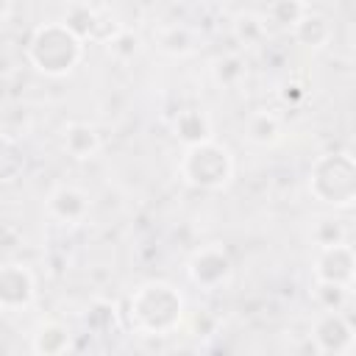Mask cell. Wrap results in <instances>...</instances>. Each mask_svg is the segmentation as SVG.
Returning <instances> with one entry per match:
<instances>
[{
    "instance_id": "1",
    "label": "cell",
    "mask_w": 356,
    "mask_h": 356,
    "mask_svg": "<svg viewBox=\"0 0 356 356\" xmlns=\"http://www.w3.org/2000/svg\"><path fill=\"white\" fill-rule=\"evenodd\" d=\"M184 295L170 281H145L139 284L125 303V314L134 331L147 337H170L184 325Z\"/></svg>"
},
{
    "instance_id": "2",
    "label": "cell",
    "mask_w": 356,
    "mask_h": 356,
    "mask_svg": "<svg viewBox=\"0 0 356 356\" xmlns=\"http://www.w3.org/2000/svg\"><path fill=\"white\" fill-rule=\"evenodd\" d=\"M83 39L61 19L42 22L28 39V61L47 78H64L83 61Z\"/></svg>"
},
{
    "instance_id": "3",
    "label": "cell",
    "mask_w": 356,
    "mask_h": 356,
    "mask_svg": "<svg viewBox=\"0 0 356 356\" xmlns=\"http://www.w3.org/2000/svg\"><path fill=\"white\" fill-rule=\"evenodd\" d=\"M234 170H236V161H234L231 147L217 142L214 136L197 145H186L178 161V175L189 186L203 189V192L225 189L234 181Z\"/></svg>"
},
{
    "instance_id": "4",
    "label": "cell",
    "mask_w": 356,
    "mask_h": 356,
    "mask_svg": "<svg viewBox=\"0 0 356 356\" xmlns=\"http://www.w3.org/2000/svg\"><path fill=\"white\" fill-rule=\"evenodd\" d=\"M309 192L314 200L334 206V209H350L356 200V161L345 150L323 153L309 167Z\"/></svg>"
},
{
    "instance_id": "5",
    "label": "cell",
    "mask_w": 356,
    "mask_h": 356,
    "mask_svg": "<svg viewBox=\"0 0 356 356\" xmlns=\"http://www.w3.org/2000/svg\"><path fill=\"white\" fill-rule=\"evenodd\" d=\"M234 273V259L228 253L225 245L220 242H209V245H200L189 261H186V275L189 281L197 286V289H220Z\"/></svg>"
},
{
    "instance_id": "6",
    "label": "cell",
    "mask_w": 356,
    "mask_h": 356,
    "mask_svg": "<svg viewBox=\"0 0 356 356\" xmlns=\"http://www.w3.org/2000/svg\"><path fill=\"white\" fill-rule=\"evenodd\" d=\"M33 300H36V278L31 267L22 261H3L0 264V309L22 312Z\"/></svg>"
},
{
    "instance_id": "7",
    "label": "cell",
    "mask_w": 356,
    "mask_h": 356,
    "mask_svg": "<svg viewBox=\"0 0 356 356\" xmlns=\"http://www.w3.org/2000/svg\"><path fill=\"white\" fill-rule=\"evenodd\" d=\"M312 342L317 353L350 356L353 353V325L342 312H323L312 325Z\"/></svg>"
},
{
    "instance_id": "8",
    "label": "cell",
    "mask_w": 356,
    "mask_h": 356,
    "mask_svg": "<svg viewBox=\"0 0 356 356\" xmlns=\"http://www.w3.org/2000/svg\"><path fill=\"white\" fill-rule=\"evenodd\" d=\"M353 278H356V253H353V245L348 239L328 245V248H317L314 281H331V284L353 286Z\"/></svg>"
},
{
    "instance_id": "9",
    "label": "cell",
    "mask_w": 356,
    "mask_h": 356,
    "mask_svg": "<svg viewBox=\"0 0 356 356\" xmlns=\"http://www.w3.org/2000/svg\"><path fill=\"white\" fill-rule=\"evenodd\" d=\"M44 209H47V217L56 220L58 225H81L89 220L92 200L83 189H78L72 184H58L47 192Z\"/></svg>"
},
{
    "instance_id": "10",
    "label": "cell",
    "mask_w": 356,
    "mask_h": 356,
    "mask_svg": "<svg viewBox=\"0 0 356 356\" xmlns=\"http://www.w3.org/2000/svg\"><path fill=\"white\" fill-rule=\"evenodd\" d=\"M61 147H64V153H67L70 159H75V161H89V159H95V156L100 153L103 139H100V134H97L95 125L75 120V122H67V125L61 128Z\"/></svg>"
},
{
    "instance_id": "11",
    "label": "cell",
    "mask_w": 356,
    "mask_h": 356,
    "mask_svg": "<svg viewBox=\"0 0 356 356\" xmlns=\"http://www.w3.org/2000/svg\"><path fill=\"white\" fill-rule=\"evenodd\" d=\"M289 31H292V39H295L300 47H306V50H323V47H328L331 39H334V22H331L325 14L312 11V8H306L303 17H300Z\"/></svg>"
},
{
    "instance_id": "12",
    "label": "cell",
    "mask_w": 356,
    "mask_h": 356,
    "mask_svg": "<svg viewBox=\"0 0 356 356\" xmlns=\"http://www.w3.org/2000/svg\"><path fill=\"white\" fill-rule=\"evenodd\" d=\"M172 136L186 147V145H197V142H206L214 136V125H211V117L197 108V106H189V108H181L172 120Z\"/></svg>"
},
{
    "instance_id": "13",
    "label": "cell",
    "mask_w": 356,
    "mask_h": 356,
    "mask_svg": "<svg viewBox=\"0 0 356 356\" xmlns=\"http://www.w3.org/2000/svg\"><path fill=\"white\" fill-rule=\"evenodd\" d=\"M72 348V331L61 320H44L31 334V350L39 356H61Z\"/></svg>"
},
{
    "instance_id": "14",
    "label": "cell",
    "mask_w": 356,
    "mask_h": 356,
    "mask_svg": "<svg viewBox=\"0 0 356 356\" xmlns=\"http://www.w3.org/2000/svg\"><path fill=\"white\" fill-rule=\"evenodd\" d=\"M245 136H248V142H253V145L270 147V145L281 142L284 125H281L278 114H273V111H267V108H259V111H253V114L245 120Z\"/></svg>"
},
{
    "instance_id": "15",
    "label": "cell",
    "mask_w": 356,
    "mask_h": 356,
    "mask_svg": "<svg viewBox=\"0 0 356 356\" xmlns=\"http://www.w3.org/2000/svg\"><path fill=\"white\" fill-rule=\"evenodd\" d=\"M156 42L159 47L167 53V56H189L195 47H197V36L189 25H167L156 33Z\"/></svg>"
},
{
    "instance_id": "16",
    "label": "cell",
    "mask_w": 356,
    "mask_h": 356,
    "mask_svg": "<svg viewBox=\"0 0 356 356\" xmlns=\"http://www.w3.org/2000/svg\"><path fill=\"white\" fill-rule=\"evenodd\" d=\"M245 75H248V64L236 53H228V56H222V58L214 61V78H217L220 86L234 89V86H239L245 81Z\"/></svg>"
},
{
    "instance_id": "17",
    "label": "cell",
    "mask_w": 356,
    "mask_h": 356,
    "mask_svg": "<svg viewBox=\"0 0 356 356\" xmlns=\"http://www.w3.org/2000/svg\"><path fill=\"white\" fill-rule=\"evenodd\" d=\"M350 298V286L331 284V281H314V303L323 312H342Z\"/></svg>"
},
{
    "instance_id": "18",
    "label": "cell",
    "mask_w": 356,
    "mask_h": 356,
    "mask_svg": "<svg viewBox=\"0 0 356 356\" xmlns=\"http://www.w3.org/2000/svg\"><path fill=\"white\" fill-rule=\"evenodd\" d=\"M264 33H267V22H264V17H259V14H239L236 17V22H234V36L245 44V47H253V44H259L261 39H264Z\"/></svg>"
},
{
    "instance_id": "19",
    "label": "cell",
    "mask_w": 356,
    "mask_h": 356,
    "mask_svg": "<svg viewBox=\"0 0 356 356\" xmlns=\"http://www.w3.org/2000/svg\"><path fill=\"white\" fill-rule=\"evenodd\" d=\"M306 8H309L306 0H270L267 19L275 22V25H281V28H292L303 17Z\"/></svg>"
},
{
    "instance_id": "20",
    "label": "cell",
    "mask_w": 356,
    "mask_h": 356,
    "mask_svg": "<svg viewBox=\"0 0 356 356\" xmlns=\"http://www.w3.org/2000/svg\"><path fill=\"white\" fill-rule=\"evenodd\" d=\"M345 239H348V234H345L342 220L325 217V220H317L314 228H312V242H314V248H328V245H337V242H345Z\"/></svg>"
},
{
    "instance_id": "21",
    "label": "cell",
    "mask_w": 356,
    "mask_h": 356,
    "mask_svg": "<svg viewBox=\"0 0 356 356\" xmlns=\"http://www.w3.org/2000/svg\"><path fill=\"white\" fill-rule=\"evenodd\" d=\"M22 167H25V156L19 153V147L11 142H0V181L17 178Z\"/></svg>"
},
{
    "instance_id": "22",
    "label": "cell",
    "mask_w": 356,
    "mask_h": 356,
    "mask_svg": "<svg viewBox=\"0 0 356 356\" xmlns=\"http://www.w3.org/2000/svg\"><path fill=\"white\" fill-rule=\"evenodd\" d=\"M106 47H108V53L111 56H117V58H134L136 56V50H139V36L134 33V31H128V28H120L108 42H106Z\"/></svg>"
},
{
    "instance_id": "23",
    "label": "cell",
    "mask_w": 356,
    "mask_h": 356,
    "mask_svg": "<svg viewBox=\"0 0 356 356\" xmlns=\"http://www.w3.org/2000/svg\"><path fill=\"white\" fill-rule=\"evenodd\" d=\"M11 6H14L11 0H0V22H3V19H8V14H11Z\"/></svg>"
}]
</instances>
